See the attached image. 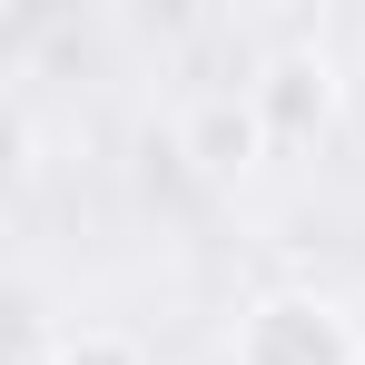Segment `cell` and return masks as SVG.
Listing matches in <instances>:
<instances>
[{
	"instance_id": "obj_2",
	"label": "cell",
	"mask_w": 365,
	"mask_h": 365,
	"mask_svg": "<svg viewBox=\"0 0 365 365\" xmlns=\"http://www.w3.org/2000/svg\"><path fill=\"white\" fill-rule=\"evenodd\" d=\"M227 148H247V119H207V158L227 168Z\"/></svg>"
},
{
	"instance_id": "obj_3",
	"label": "cell",
	"mask_w": 365,
	"mask_h": 365,
	"mask_svg": "<svg viewBox=\"0 0 365 365\" xmlns=\"http://www.w3.org/2000/svg\"><path fill=\"white\" fill-rule=\"evenodd\" d=\"M69 365H128L119 346H69Z\"/></svg>"
},
{
	"instance_id": "obj_1",
	"label": "cell",
	"mask_w": 365,
	"mask_h": 365,
	"mask_svg": "<svg viewBox=\"0 0 365 365\" xmlns=\"http://www.w3.org/2000/svg\"><path fill=\"white\" fill-rule=\"evenodd\" d=\"M247 365H346V326H336L326 306L287 297V306H267V316L247 326Z\"/></svg>"
}]
</instances>
